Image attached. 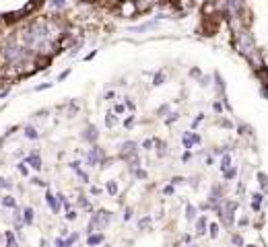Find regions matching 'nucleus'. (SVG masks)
I'll use <instances>...</instances> for the list:
<instances>
[{
    "label": "nucleus",
    "mask_w": 268,
    "mask_h": 247,
    "mask_svg": "<svg viewBox=\"0 0 268 247\" xmlns=\"http://www.w3.org/2000/svg\"><path fill=\"white\" fill-rule=\"evenodd\" d=\"M196 33L223 42L268 93V0H200Z\"/></svg>",
    "instance_id": "f03ea898"
},
{
    "label": "nucleus",
    "mask_w": 268,
    "mask_h": 247,
    "mask_svg": "<svg viewBox=\"0 0 268 247\" xmlns=\"http://www.w3.org/2000/svg\"><path fill=\"white\" fill-rule=\"evenodd\" d=\"M112 29V21L83 6L35 11L0 33V89L44 70L91 31Z\"/></svg>",
    "instance_id": "f257e3e1"
},
{
    "label": "nucleus",
    "mask_w": 268,
    "mask_h": 247,
    "mask_svg": "<svg viewBox=\"0 0 268 247\" xmlns=\"http://www.w3.org/2000/svg\"><path fill=\"white\" fill-rule=\"evenodd\" d=\"M107 21H141L146 17L184 19L198 11L200 0H73Z\"/></svg>",
    "instance_id": "7ed1b4c3"
}]
</instances>
